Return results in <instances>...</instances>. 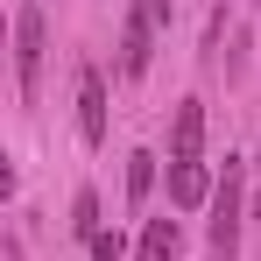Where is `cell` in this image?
<instances>
[{
	"label": "cell",
	"mask_w": 261,
	"mask_h": 261,
	"mask_svg": "<svg viewBox=\"0 0 261 261\" xmlns=\"http://www.w3.org/2000/svg\"><path fill=\"white\" fill-rule=\"evenodd\" d=\"M240 247V163L226 155V176L212 191V261H233Z\"/></svg>",
	"instance_id": "cell-1"
},
{
	"label": "cell",
	"mask_w": 261,
	"mask_h": 261,
	"mask_svg": "<svg viewBox=\"0 0 261 261\" xmlns=\"http://www.w3.org/2000/svg\"><path fill=\"white\" fill-rule=\"evenodd\" d=\"M36 78H43V7L21 0V14H14V85H21V99H36Z\"/></svg>",
	"instance_id": "cell-2"
},
{
	"label": "cell",
	"mask_w": 261,
	"mask_h": 261,
	"mask_svg": "<svg viewBox=\"0 0 261 261\" xmlns=\"http://www.w3.org/2000/svg\"><path fill=\"white\" fill-rule=\"evenodd\" d=\"M78 134L92 148L106 141V78H99V64H78Z\"/></svg>",
	"instance_id": "cell-3"
},
{
	"label": "cell",
	"mask_w": 261,
	"mask_h": 261,
	"mask_svg": "<svg viewBox=\"0 0 261 261\" xmlns=\"http://www.w3.org/2000/svg\"><path fill=\"white\" fill-rule=\"evenodd\" d=\"M148 43H155V14L148 7H127V29H120V71L127 78L148 71Z\"/></svg>",
	"instance_id": "cell-4"
},
{
	"label": "cell",
	"mask_w": 261,
	"mask_h": 261,
	"mask_svg": "<svg viewBox=\"0 0 261 261\" xmlns=\"http://www.w3.org/2000/svg\"><path fill=\"white\" fill-rule=\"evenodd\" d=\"M198 148H205V99H184L170 127V163H198Z\"/></svg>",
	"instance_id": "cell-5"
},
{
	"label": "cell",
	"mask_w": 261,
	"mask_h": 261,
	"mask_svg": "<svg viewBox=\"0 0 261 261\" xmlns=\"http://www.w3.org/2000/svg\"><path fill=\"white\" fill-rule=\"evenodd\" d=\"M212 191H219V184H212L205 163H170V205H176V212H198Z\"/></svg>",
	"instance_id": "cell-6"
},
{
	"label": "cell",
	"mask_w": 261,
	"mask_h": 261,
	"mask_svg": "<svg viewBox=\"0 0 261 261\" xmlns=\"http://www.w3.org/2000/svg\"><path fill=\"white\" fill-rule=\"evenodd\" d=\"M176 247H184L176 219H148V226H141V247H134V261H176Z\"/></svg>",
	"instance_id": "cell-7"
},
{
	"label": "cell",
	"mask_w": 261,
	"mask_h": 261,
	"mask_svg": "<svg viewBox=\"0 0 261 261\" xmlns=\"http://www.w3.org/2000/svg\"><path fill=\"white\" fill-rule=\"evenodd\" d=\"M71 233H78L85 247L106 233V226H99V191H78V198H71Z\"/></svg>",
	"instance_id": "cell-8"
},
{
	"label": "cell",
	"mask_w": 261,
	"mask_h": 261,
	"mask_svg": "<svg viewBox=\"0 0 261 261\" xmlns=\"http://www.w3.org/2000/svg\"><path fill=\"white\" fill-rule=\"evenodd\" d=\"M148 184H155V155H127V205L148 198Z\"/></svg>",
	"instance_id": "cell-9"
},
{
	"label": "cell",
	"mask_w": 261,
	"mask_h": 261,
	"mask_svg": "<svg viewBox=\"0 0 261 261\" xmlns=\"http://www.w3.org/2000/svg\"><path fill=\"white\" fill-rule=\"evenodd\" d=\"M92 254H99V261H120V233H99V240H92Z\"/></svg>",
	"instance_id": "cell-10"
},
{
	"label": "cell",
	"mask_w": 261,
	"mask_h": 261,
	"mask_svg": "<svg viewBox=\"0 0 261 261\" xmlns=\"http://www.w3.org/2000/svg\"><path fill=\"white\" fill-rule=\"evenodd\" d=\"M254 219H261V198H254Z\"/></svg>",
	"instance_id": "cell-11"
}]
</instances>
